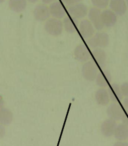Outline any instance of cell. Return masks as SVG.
<instances>
[{"label": "cell", "instance_id": "cell-1", "mask_svg": "<svg viewBox=\"0 0 128 146\" xmlns=\"http://www.w3.org/2000/svg\"><path fill=\"white\" fill-rule=\"evenodd\" d=\"M109 43V36L105 33H97L87 41V44L93 49L104 48Z\"/></svg>", "mask_w": 128, "mask_h": 146}, {"label": "cell", "instance_id": "cell-2", "mask_svg": "<svg viewBox=\"0 0 128 146\" xmlns=\"http://www.w3.org/2000/svg\"><path fill=\"white\" fill-rule=\"evenodd\" d=\"M99 72L97 64L93 60H88L84 62L82 68V74L83 77L88 81H94Z\"/></svg>", "mask_w": 128, "mask_h": 146}, {"label": "cell", "instance_id": "cell-3", "mask_svg": "<svg viewBox=\"0 0 128 146\" xmlns=\"http://www.w3.org/2000/svg\"><path fill=\"white\" fill-rule=\"evenodd\" d=\"M63 23L59 19L49 18L45 25V29L47 33L53 36H59L63 31Z\"/></svg>", "mask_w": 128, "mask_h": 146}, {"label": "cell", "instance_id": "cell-4", "mask_svg": "<svg viewBox=\"0 0 128 146\" xmlns=\"http://www.w3.org/2000/svg\"><path fill=\"white\" fill-rule=\"evenodd\" d=\"M68 13L71 17L76 18V19H80L85 17L88 12L87 5L82 3H78L74 4L68 8Z\"/></svg>", "mask_w": 128, "mask_h": 146}, {"label": "cell", "instance_id": "cell-5", "mask_svg": "<svg viewBox=\"0 0 128 146\" xmlns=\"http://www.w3.org/2000/svg\"><path fill=\"white\" fill-rule=\"evenodd\" d=\"M88 14L90 22L92 23L94 29L98 31H100L104 28V25L101 19V11L100 9L94 8V7L90 8L88 12Z\"/></svg>", "mask_w": 128, "mask_h": 146}, {"label": "cell", "instance_id": "cell-6", "mask_svg": "<svg viewBox=\"0 0 128 146\" xmlns=\"http://www.w3.org/2000/svg\"><path fill=\"white\" fill-rule=\"evenodd\" d=\"M124 110L119 103H112L109 106L107 109V114L109 118L119 121L121 119Z\"/></svg>", "mask_w": 128, "mask_h": 146}, {"label": "cell", "instance_id": "cell-7", "mask_svg": "<svg viewBox=\"0 0 128 146\" xmlns=\"http://www.w3.org/2000/svg\"><path fill=\"white\" fill-rule=\"evenodd\" d=\"M74 54L75 58L78 61L84 63L90 60V58L91 57V54L90 53L88 49L84 43L77 45L74 50Z\"/></svg>", "mask_w": 128, "mask_h": 146}, {"label": "cell", "instance_id": "cell-8", "mask_svg": "<svg viewBox=\"0 0 128 146\" xmlns=\"http://www.w3.org/2000/svg\"><path fill=\"white\" fill-rule=\"evenodd\" d=\"M108 94L109 99L113 103H119L123 100V96L121 91L120 85L117 83H113L108 86Z\"/></svg>", "mask_w": 128, "mask_h": 146}, {"label": "cell", "instance_id": "cell-9", "mask_svg": "<svg viewBox=\"0 0 128 146\" xmlns=\"http://www.w3.org/2000/svg\"><path fill=\"white\" fill-rule=\"evenodd\" d=\"M78 29L84 39H90L94 34V27L88 20H83L80 22Z\"/></svg>", "mask_w": 128, "mask_h": 146}, {"label": "cell", "instance_id": "cell-10", "mask_svg": "<svg viewBox=\"0 0 128 146\" xmlns=\"http://www.w3.org/2000/svg\"><path fill=\"white\" fill-rule=\"evenodd\" d=\"M117 122L114 120L108 118L102 122L100 126V132L102 135L106 137H111L114 134L115 130L116 129Z\"/></svg>", "mask_w": 128, "mask_h": 146}, {"label": "cell", "instance_id": "cell-11", "mask_svg": "<svg viewBox=\"0 0 128 146\" xmlns=\"http://www.w3.org/2000/svg\"><path fill=\"white\" fill-rule=\"evenodd\" d=\"M34 17L38 21H47L51 14L49 8L46 4H38L34 8L33 11Z\"/></svg>", "mask_w": 128, "mask_h": 146}, {"label": "cell", "instance_id": "cell-12", "mask_svg": "<svg viewBox=\"0 0 128 146\" xmlns=\"http://www.w3.org/2000/svg\"><path fill=\"white\" fill-rule=\"evenodd\" d=\"M111 80H112V76L110 71L103 70L98 72L95 81L98 87H100V88H105L110 85Z\"/></svg>", "mask_w": 128, "mask_h": 146}, {"label": "cell", "instance_id": "cell-13", "mask_svg": "<svg viewBox=\"0 0 128 146\" xmlns=\"http://www.w3.org/2000/svg\"><path fill=\"white\" fill-rule=\"evenodd\" d=\"M50 14L54 18L61 19L66 16V12L63 5L59 1H55L51 3L49 7Z\"/></svg>", "mask_w": 128, "mask_h": 146}, {"label": "cell", "instance_id": "cell-14", "mask_svg": "<svg viewBox=\"0 0 128 146\" xmlns=\"http://www.w3.org/2000/svg\"><path fill=\"white\" fill-rule=\"evenodd\" d=\"M101 19L104 27H112L117 21V16L111 10H105L101 12Z\"/></svg>", "mask_w": 128, "mask_h": 146}, {"label": "cell", "instance_id": "cell-15", "mask_svg": "<svg viewBox=\"0 0 128 146\" xmlns=\"http://www.w3.org/2000/svg\"><path fill=\"white\" fill-rule=\"evenodd\" d=\"M111 10L116 15L123 16L127 11V5L125 0H111L109 1Z\"/></svg>", "mask_w": 128, "mask_h": 146}, {"label": "cell", "instance_id": "cell-16", "mask_svg": "<svg viewBox=\"0 0 128 146\" xmlns=\"http://www.w3.org/2000/svg\"><path fill=\"white\" fill-rule=\"evenodd\" d=\"M91 55L94 59L93 61L97 64V66L100 68H103L105 66L106 61H107V54L105 51L102 50L101 48L94 49L92 51Z\"/></svg>", "mask_w": 128, "mask_h": 146}, {"label": "cell", "instance_id": "cell-17", "mask_svg": "<svg viewBox=\"0 0 128 146\" xmlns=\"http://www.w3.org/2000/svg\"><path fill=\"white\" fill-rule=\"evenodd\" d=\"M62 23H63V27L68 33H75L79 26L78 19L71 17V16H65Z\"/></svg>", "mask_w": 128, "mask_h": 146}, {"label": "cell", "instance_id": "cell-18", "mask_svg": "<svg viewBox=\"0 0 128 146\" xmlns=\"http://www.w3.org/2000/svg\"><path fill=\"white\" fill-rule=\"evenodd\" d=\"M95 100L98 105L105 106H107L110 102L109 94L107 89L105 88H100L95 92L94 95Z\"/></svg>", "mask_w": 128, "mask_h": 146}, {"label": "cell", "instance_id": "cell-19", "mask_svg": "<svg viewBox=\"0 0 128 146\" xmlns=\"http://www.w3.org/2000/svg\"><path fill=\"white\" fill-rule=\"evenodd\" d=\"M113 135L117 141H125L128 139V127L123 123L119 124L117 125Z\"/></svg>", "mask_w": 128, "mask_h": 146}, {"label": "cell", "instance_id": "cell-20", "mask_svg": "<svg viewBox=\"0 0 128 146\" xmlns=\"http://www.w3.org/2000/svg\"><path fill=\"white\" fill-rule=\"evenodd\" d=\"M14 116L12 112L6 108H0V124L3 126L10 125L12 123Z\"/></svg>", "mask_w": 128, "mask_h": 146}, {"label": "cell", "instance_id": "cell-21", "mask_svg": "<svg viewBox=\"0 0 128 146\" xmlns=\"http://www.w3.org/2000/svg\"><path fill=\"white\" fill-rule=\"evenodd\" d=\"M26 0H9L8 6L13 12L20 13L26 8Z\"/></svg>", "mask_w": 128, "mask_h": 146}, {"label": "cell", "instance_id": "cell-22", "mask_svg": "<svg viewBox=\"0 0 128 146\" xmlns=\"http://www.w3.org/2000/svg\"><path fill=\"white\" fill-rule=\"evenodd\" d=\"M94 8L98 9H105L109 4L110 0H91Z\"/></svg>", "mask_w": 128, "mask_h": 146}, {"label": "cell", "instance_id": "cell-23", "mask_svg": "<svg viewBox=\"0 0 128 146\" xmlns=\"http://www.w3.org/2000/svg\"><path fill=\"white\" fill-rule=\"evenodd\" d=\"M121 91L123 97H128V82H125L120 85Z\"/></svg>", "mask_w": 128, "mask_h": 146}, {"label": "cell", "instance_id": "cell-24", "mask_svg": "<svg viewBox=\"0 0 128 146\" xmlns=\"http://www.w3.org/2000/svg\"><path fill=\"white\" fill-rule=\"evenodd\" d=\"M82 1V0H62L64 4L67 6H71V5L76 4V3H80Z\"/></svg>", "mask_w": 128, "mask_h": 146}, {"label": "cell", "instance_id": "cell-25", "mask_svg": "<svg viewBox=\"0 0 128 146\" xmlns=\"http://www.w3.org/2000/svg\"><path fill=\"white\" fill-rule=\"evenodd\" d=\"M121 120L122 121V123L124 124V125L128 127V110H125L124 111Z\"/></svg>", "mask_w": 128, "mask_h": 146}, {"label": "cell", "instance_id": "cell-26", "mask_svg": "<svg viewBox=\"0 0 128 146\" xmlns=\"http://www.w3.org/2000/svg\"><path fill=\"white\" fill-rule=\"evenodd\" d=\"M5 135V126H3L0 124V139L3 138Z\"/></svg>", "mask_w": 128, "mask_h": 146}, {"label": "cell", "instance_id": "cell-27", "mask_svg": "<svg viewBox=\"0 0 128 146\" xmlns=\"http://www.w3.org/2000/svg\"><path fill=\"white\" fill-rule=\"evenodd\" d=\"M113 146H128V143L125 141H117L114 143Z\"/></svg>", "mask_w": 128, "mask_h": 146}, {"label": "cell", "instance_id": "cell-28", "mask_svg": "<svg viewBox=\"0 0 128 146\" xmlns=\"http://www.w3.org/2000/svg\"><path fill=\"white\" fill-rule=\"evenodd\" d=\"M122 104L125 110H128V97H125V98L122 101Z\"/></svg>", "mask_w": 128, "mask_h": 146}, {"label": "cell", "instance_id": "cell-29", "mask_svg": "<svg viewBox=\"0 0 128 146\" xmlns=\"http://www.w3.org/2000/svg\"><path fill=\"white\" fill-rule=\"evenodd\" d=\"M42 2H43L44 4H49V3H52L56 1V0H41Z\"/></svg>", "mask_w": 128, "mask_h": 146}, {"label": "cell", "instance_id": "cell-30", "mask_svg": "<svg viewBox=\"0 0 128 146\" xmlns=\"http://www.w3.org/2000/svg\"><path fill=\"white\" fill-rule=\"evenodd\" d=\"M3 105H4V101H3L2 97L0 96V108H3Z\"/></svg>", "mask_w": 128, "mask_h": 146}, {"label": "cell", "instance_id": "cell-31", "mask_svg": "<svg viewBox=\"0 0 128 146\" xmlns=\"http://www.w3.org/2000/svg\"><path fill=\"white\" fill-rule=\"evenodd\" d=\"M27 1H28L30 3H36V1H38V0H27Z\"/></svg>", "mask_w": 128, "mask_h": 146}, {"label": "cell", "instance_id": "cell-32", "mask_svg": "<svg viewBox=\"0 0 128 146\" xmlns=\"http://www.w3.org/2000/svg\"><path fill=\"white\" fill-rule=\"evenodd\" d=\"M125 1L126 5H127V7L128 8V0H125Z\"/></svg>", "mask_w": 128, "mask_h": 146}, {"label": "cell", "instance_id": "cell-33", "mask_svg": "<svg viewBox=\"0 0 128 146\" xmlns=\"http://www.w3.org/2000/svg\"><path fill=\"white\" fill-rule=\"evenodd\" d=\"M4 1H5V0H0V3L4 2Z\"/></svg>", "mask_w": 128, "mask_h": 146}]
</instances>
